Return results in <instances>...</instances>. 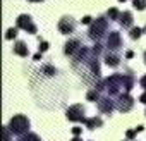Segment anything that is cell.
I'll list each match as a JSON object with an SVG mask.
<instances>
[{
	"mask_svg": "<svg viewBox=\"0 0 146 141\" xmlns=\"http://www.w3.org/2000/svg\"><path fill=\"white\" fill-rule=\"evenodd\" d=\"M29 120H28V117L26 115H14L12 119H11V122H9V131L12 132V134H16V136H24L28 131H29Z\"/></svg>",
	"mask_w": 146,
	"mask_h": 141,
	"instance_id": "6da1fadb",
	"label": "cell"
},
{
	"mask_svg": "<svg viewBox=\"0 0 146 141\" xmlns=\"http://www.w3.org/2000/svg\"><path fill=\"white\" fill-rule=\"evenodd\" d=\"M67 119L72 122H86L88 119L84 117V107L83 105H72L67 108Z\"/></svg>",
	"mask_w": 146,
	"mask_h": 141,
	"instance_id": "7a4b0ae2",
	"label": "cell"
},
{
	"mask_svg": "<svg viewBox=\"0 0 146 141\" xmlns=\"http://www.w3.org/2000/svg\"><path fill=\"white\" fill-rule=\"evenodd\" d=\"M105 29H107V21H105L103 17H100V19H96V23L91 24V28H90V36H91L93 40H100V38L103 36Z\"/></svg>",
	"mask_w": 146,
	"mask_h": 141,
	"instance_id": "3957f363",
	"label": "cell"
},
{
	"mask_svg": "<svg viewBox=\"0 0 146 141\" xmlns=\"http://www.w3.org/2000/svg\"><path fill=\"white\" fill-rule=\"evenodd\" d=\"M117 100H119V102H115V107H117L119 112H129V110L134 107V100H132L127 93H124V95L120 93Z\"/></svg>",
	"mask_w": 146,
	"mask_h": 141,
	"instance_id": "277c9868",
	"label": "cell"
},
{
	"mask_svg": "<svg viewBox=\"0 0 146 141\" xmlns=\"http://www.w3.org/2000/svg\"><path fill=\"white\" fill-rule=\"evenodd\" d=\"M58 29H60V33H64V35H70L72 31L76 29V23L72 21L70 17H62L60 23H58Z\"/></svg>",
	"mask_w": 146,
	"mask_h": 141,
	"instance_id": "5b68a950",
	"label": "cell"
},
{
	"mask_svg": "<svg viewBox=\"0 0 146 141\" xmlns=\"http://www.w3.org/2000/svg\"><path fill=\"white\" fill-rule=\"evenodd\" d=\"M79 50H81V41H79V40H70V41L65 43V50H64V52H65V55L76 57Z\"/></svg>",
	"mask_w": 146,
	"mask_h": 141,
	"instance_id": "8992f818",
	"label": "cell"
},
{
	"mask_svg": "<svg viewBox=\"0 0 146 141\" xmlns=\"http://www.w3.org/2000/svg\"><path fill=\"white\" fill-rule=\"evenodd\" d=\"M17 26L23 28V29H26V31H29V33H36V26L31 23V17L29 16H21L17 19Z\"/></svg>",
	"mask_w": 146,
	"mask_h": 141,
	"instance_id": "52a82bcc",
	"label": "cell"
},
{
	"mask_svg": "<svg viewBox=\"0 0 146 141\" xmlns=\"http://www.w3.org/2000/svg\"><path fill=\"white\" fill-rule=\"evenodd\" d=\"M115 102H112V98H100L98 100V108H100V112H103V114H112V110H113V105Z\"/></svg>",
	"mask_w": 146,
	"mask_h": 141,
	"instance_id": "ba28073f",
	"label": "cell"
},
{
	"mask_svg": "<svg viewBox=\"0 0 146 141\" xmlns=\"http://www.w3.org/2000/svg\"><path fill=\"white\" fill-rule=\"evenodd\" d=\"M120 45H122V41H120L119 33L112 31V33H110V36H108V48H110L112 52H115V50H119V47H120Z\"/></svg>",
	"mask_w": 146,
	"mask_h": 141,
	"instance_id": "9c48e42d",
	"label": "cell"
},
{
	"mask_svg": "<svg viewBox=\"0 0 146 141\" xmlns=\"http://www.w3.org/2000/svg\"><path fill=\"white\" fill-rule=\"evenodd\" d=\"M14 53H17V55H21V57H28V53H29V50H28V47H26V43H23V41H17V43L14 45Z\"/></svg>",
	"mask_w": 146,
	"mask_h": 141,
	"instance_id": "30bf717a",
	"label": "cell"
},
{
	"mask_svg": "<svg viewBox=\"0 0 146 141\" xmlns=\"http://www.w3.org/2000/svg\"><path fill=\"white\" fill-rule=\"evenodd\" d=\"M84 124H86V127H88L90 131H93V129H96V127H102V126H103V120H102L100 117H93V119H88Z\"/></svg>",
	"mask_w": 146,
	"mask_h": 141,
	"instance_id": "8fae6325",
	"label": "cell"
},
{
	"mask_svg": "<svg viewBox=\"0 0 146 141\" xmlns=\"http://www.w3.org/2000/svg\"><path fill=\"white\" fill-rule=\"evenodd\" d=\"M105 60H107V64L112 65V67H117V65L120 64V59H119V55H115V53H107V55H105Z\"/></svg>",
	"mask_w": 146,
	"mask_h": 141,
	"instance_id": "7c38bea8",
	"label": "cell"
},
{
	"mask_svg": "<svg viewBox=\"0 0 146 141\" xmlns=\"http://www.w3.org/2000/svg\"><path fill=\"white\" fill-rule=\"evenodd\" d=\"M120 24H122L124 28H129V26L132 24V16H131V12L120 14Z\"/></svg>",
	"mask_w": 146,
	"mask_h": 141,
	"instance_id": "4fadbf2b",
	"label": "cell"
},
{
	"mask_svg": "<svg viewBox=\"0 0 146 141\" xmlns=\"http://www.w3.org/2000/svg\"><path fill=\"white\" fill-rule=\"evenodd\" d=\"M19 141H41V139H40V136H38V134H35V132H28V134L21 136V138H19Z\"/></svg>",
	"mask_w": 146,
	"mask_h": 141,
	"instance_id": "5bb4252c",
	"label": "cell"
},
{
	"mask_svg": "<svg viewBox=\"0 0 146 141\" xmlns=\"http://www.w3.org/2000/svg\"><path fill=\"white\" fill-rule=\"evenodd\" d=\"M88 100L90 102H96V100H100V93H98V90L95 88V90H91L90 93H88Z\"/></svg>",
	"mask_w": 146,
	"mask_h": 141,
	"instance_id": "9a60e30c",
	"label": "cell"
},
{
	"mask_svg": "<svg viewBox=\"0 0 146 141\" xmlns=\"http://www.w3.org/2000/svg\"><path fill=\"white\" fill-rule=\"evenodd\" d=\"M141 33H143V29H139V28H132V29H131V38H132V40H137V38L141 36Z\"/></svg>",
	"mask_w": 146,
	"mask_h": 141,
	"instance_id": "2e32d148",
	"label": "cell"
},
{
	"mask_svg": "<svg viewBox=\"0 0 146 141\" xmlns=\"http://www.w3.org/2000/svg\"><path fill=\"white\" fill-rule=\"evenodd\" d=\"M134 7L139 9V11H143L146 7V0H134Z\"/></svg>",
	"mask_w": 146,
	"mask_h": 141,
	"instance_id": "e0dca14e",
	"label": "cell"
},
{
	"mask_svg": "<svg viewBox=\"0 0 146 141\" xmlns=\"http://www.w3.org/2000/svg\"><path fill=\"white\" fill-rule=\"evenodd\" d=\"M16 35H17V31H16L14 28H11V29L7 31V35H5V38H7V40H12V38H16Z\"/></svg>",
	"mask_w": 146,
	"mask_h": 141,
	"instance_id": "ac0fdd59",
	"label": "cell"
},
{
	"mask_svg": "<svg viewBox=\"0 0 146 141\" xmlns=\"http://www.w3.org/2000/svg\"><path fill=\"white\" fill-rule=\"evenodd\" d=\"M108 16H110L112 19H117V17H120V14H119V11H117V9H112V11H108Z\"/></svg>",
	"mask_w": 146,
	"mask_h": 141,
	"instance_id": "d6986e66",
	"label": "cell"
},
{
	"mask_svg": "<svg viewBox=\"0 0 146 141\" xmlns=\"http://www.w3.org/2000/svg\"><path fill=\"white\" fill-rule=\"evenodd\" d=\"M4 141H11V131H9V127H4Z\"/></svg>",
	"mask_w": 146,
	"mask_h": 141,
	"instance_id": "ffe728a7",
	"label": "cell"
},
{
	"mask_svg": "<svg viewBox=\"0 0 146 141\" xmlns=\"http://www.w3.org/2000/svg\"><path fill=\"white\" fill-rule=\"evenodd\" d=\"M46 50H48V43L40 40V52H46Z\"/></svg>",
	"mask_w": 146,
	"mask_h": 141,
	"instance_id": "44dd1931",
	"label": "cell"
},
{
	"mask_svg": "<svg viewBox=\"0 0 146 141\" xmlns=\"http://www.w3.org/2000/svg\"><path fill=\"white\" fill-rule=\"evenodd\" d=\"M136 132H137V129H131V131H127V134H125V136H127L129 139H132V138L136 136Z\"/></svg>",
	"mask_w": 146,
	"mask_h": 141,
	"instance_id": "7402d4cb",
	"label": "cell"
},
{
	"mask_svg": "<svg viewBox=\"0 0 146 141\" xmlns=\"http://www.w3.org/2000/svg\"><path fill=\"white\" fill-rule=\"evenodd\" d=\"M81 131H83V129H81V127H78V126H76V127H74V129H72V134H74V136H79V134H81Z\"/></svg>",
	"mask_w": 146,
	"mask_h": 141,
	"instance_id": "603a6c76",
	"label": "cell"
},
{
	"mask_svg": "<svg viewBox=\"0 0 146 141\" xmlns=\"http://www.w3.org/2000/svg\"><path fill=\"white\" fill-rule=\"evenodd\" d=\"M139 83H141V86H143V88H144V90H146V76H143V78H141V81H139Z\"/></svg>",
	"mask_w": 146,
	"mask_h": 141,
	"instance_id": "cb8c5ba5",
	"label": "cell"
},
{
	"mask_svg": "<svg viewBox=\"0 0 146 141\" xmlns=\"http://www.w3.org/2000/svg\"><path fill=\"white\" fill-rule=\"evenodd\" d=\"M83 23H84V24H90V23H91V17H90V16H86V17L83 19Z\"/></svg>",
	"mask_w": 146,
	"mask_h": 141,
	"instance_id": "d4e9b609",
	"label": "cell"
},
{
	"mask_svg": "<svg viewBox=\"0 0 146 141\" xmlns=\"http://www.w3.org/2000/svg\"><path fill=\"white\" fill-rule=\"evenodd\" d=\"M139 102H143V103H146V93H143V95L139 96Z\"/></svg>",
	"mask_w": 146,
	"mask_h": 141,
	"instance_id": "484cf974",
	"label": "cell"
},
{
	"mask_svg": "<svg viewBox=\"0 0 146 141\" xmlns=\"http://www.w3.org/2000/svg\"><path fill=\"white\" fill-rule=\"evenodd\" d=\"M70 141H83V139H81L79 136H74V138H72V139H70Z\"/></svg>",
	"mask_w": 146,
	"mask_h": 141,
	"instance_id": "4316f807",
	"label": "cell"
},
{
	"mask_svg": "<svg viewBox=\"0 0 146 141\" xmlns=\"http://www.w3.org/2000/svg\"><path fill=\"white\" fill-rule=\"evenodd\" d=\"M144 60H146V52H144Z\"/></svg>",
	"mask_w": 146,
	"mask_h": 141,
	"instance_id": "83f0119b",
	"label": "cell"
},
{
	"mask_svg": "<svg viewBox=\"0 0 146 141\" xmlns=\"http://www.w3.org/2000/svg\"><path fill=\"white\" fill-rule=\"evenodd\" d=\"M120 2H124V0H120Z\"/></svg>",
	"mask_w": 146,
	"mask_h": 141,
	"instance_id": "f1b7e54d",
	"label": "cell"
},
{
	"mask_svg": "<svg viewBox=\"0 0 146 141\" xmlns=\"http://www.w3.org/2000/svg\"><path fill=\"white\" fill-rule=\"evenodd\" d=\"M144 31H146V28H144Z\"/></svg>",
	"mask_w": 146,
	"mask_h": 141,
	"instance_id": "f546056e",
	"label": "cell"
}]
</instances>
